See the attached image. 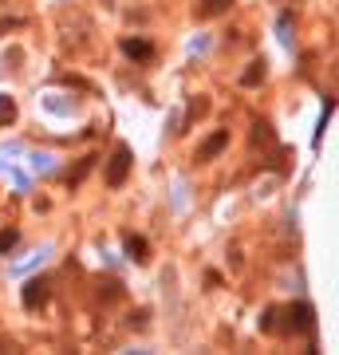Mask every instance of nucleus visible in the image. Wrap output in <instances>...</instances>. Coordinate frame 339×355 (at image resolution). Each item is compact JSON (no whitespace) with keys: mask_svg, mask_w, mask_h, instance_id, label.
Returning <instances> with one entry per match:
<instances>
[{"mask_svg":"<svg viewBox=\"0 0 339 355\" xmlns=\"http://www.w3.org/2000/svg\"><path fill=\"white\" fill-rule=\"evenodd\" d=\"M126 170H130V146H114L111 166H107V182H111V186H123Z\"/></svg>","mask_w":339,"mask_h":355,"instance_id":"f257e3e1","label":"nucleus"},{"mask_svg":"<svg viewBox=\"0 0 339 355\" xmlns=\"http://www.w3.org/2000/svg\"><path fill=\"white\" fill-rule=\"evenodd\" d=\"M20 300H24V308H44L48 304V280H28L24 284V292H20Z\"/></svg>","mask_w":339,"mask_h":355,"instance_id":"f03ea898","label":"nucleus"},{"mask_svg":"<svg viewBox=\"0 0 339 355\" xmlns=\"http://www.w3.org/2000/svg\"><path fill=\"white\" fill-rule=\"evenodd\" d=\"M123 51L130 55V60H150V55H154V44H150V40H139V36H134V40H123Z\"/></svg>","mask_w":339,"mask_h":355,"instance_id":"7ed1b4c3","label":"nucleus"},{"mask_svg":"<svg viewBox=\"0 0 339 355\" xmlns=\"http://www.w3.org/2000/svg\"><path fill=\"white\" fill-rule=\"evenodd\" d=\"M126 257H130L134 265H146V261H150V245L142 241V237H126Z\"/></svg>","mask_w":339,"mask_h":355,"instance_id":"20e7f679","label":"nucleus"},{"mask_svg":"<svg viewBox=\"0 0 339 355\" xmlns=\"http://www.w3.org/2000/svg\"><path fill=\"white\" fill-rule=\"evenodd\" d=\"M292 331H312V308L308 304L292 308Z\"/></svg>","mask_w":339,"mask_h":355,"instance_id":"39448f33","label":"nucleus"},{"mask_svg":"<svg viewBox=\"0 0 339 355\" xmlns=\"http://www.w3.org/2000/svg\"><path fill=\"white\" fill-rule=\"evenodd\" d=\"M225 142H229V130H217L214 139H209L205 146H201V158H217V154L225 150Z\"/></svg>","mask_w":339,"mask_h":355,"instance_id":"423d86ee","label":"nucleus"},{"mask_svg":"<svg viewBox=\"0 0 339 355\" xmlns=\"http://www.w3.org/2000/svg\"><path fill=\"white\" fill-rule=\"evenodd\" d=\"M261 79H264V60H252V64H249V71L241 76V83H245V87H257Z\"/></svg>","mask_w":339,"mask_h":355,"instance_id":"0eeeda50","label":"nucleus"},{"mask_svg":"<svg viewBox=\"0 0 339 355\" xmlns=\"http://www.w3.org/2000/svg\"><path fill=\"white\" fill-rule=\"evenodd\" d=\"M16 119V103L8 99V95H0V127H4V123H12Z\"/></svg>","mask_w":339,"mask_h":355,"instance_id":"6e6552de","label":"nucleus"},{"mask_svg":"<svg viewBox=\"0 0 339 355\" xmlns=\"http://www.w3.org/2000/svg\"><path fill=\"white\" fill-rule=\"evenodd\" d=\"M16 241H20V229H4V233H0V253H8Z\"/></svg>","mask_w":339,"mask_h":355,"instance_id":"1a4fd4ad","label":"nucleus"},{"mask_svg":"<svg viewBox=\"0 0 339 355\" xmlns=\"http://www.w3.org/2000/svg\"><path fill=\"white\" fill-rule=\"evenodd\" d=\"M225 4H233V0H201V16H217Z\"/></svg>","mask_w":339,"mask_h":355,"instance_id":"9d476101","label":"nucleus"},{"mask_svg":"<svg viewBox=\"0 0 339 355\" xmlns=\"http://www.w3.org/2000/svg\"><path fill=\"white\" fill-rule=\"evenodd\" d=\"M91 162H95V158H83V162H79V170H76V174H71V178H67V182H79V178H83V174H87V170H91Z\"/></svg>","mask_w":339,"mask_h":355,"instance_id":"9b49d317","label":"nucleus"}]
</instances>
